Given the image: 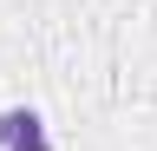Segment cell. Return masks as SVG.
Masks as SVG:
<instances>
[{
	"mask_svg": "<svg viewBox=\"0 0 157 151\" xmlns=\"http://www.w3.org/2000/svg\"><path fill=\"white\" fill-rule=\"evenodd\" d=\"M33 131H46V118H39L33 105H7L0 112V151H13L20 138H33Z\"/></svg>",
	"mask_w": 157,
	"mask_h": 151,
	"instance_id": "1",
	"label": "cell"
},
{
	"mask_svg": "<svg viewBox=\"0 0 157 151\" xmlns=\"http://www.w3.org/2000/svg\"><path fill=\"white\" fill-rule=\"evenodd\" d=\"M13 151H52V138H46V131H33V138H20Z\"/></svg>",
	"mask_w": 157,
	"mask_h": 151,
	"instance_id": "2",
	"label": "cell"
}]
</instances>
